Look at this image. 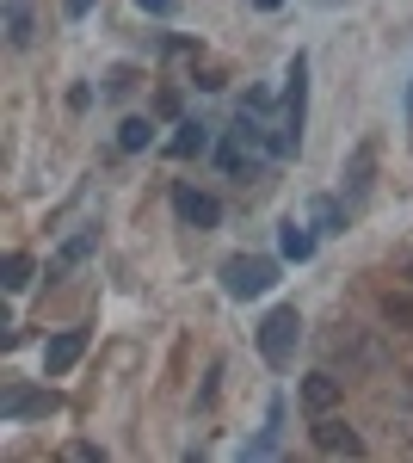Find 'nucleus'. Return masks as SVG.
Segmentation results:
<instances>
[{
	"mask_svg": "<svg viewBox=\"0 0 413 463\" xmlns=\"http://www.w3.org/2000/svg\"><path fill=\"white\" fill-rule=\"evenodd\" d=\"M284 80H290V93H284V124H277L272 148L277 155H296V148H303V106H309V62L296 56Z\"/></svg>",
	"mask_w": 413,
	"mask_h": 463,
	"instance_id": "f257e3e1",
	"label": "nucleus"
},
{
	"mask_svg": "<svg viewBox=\"0 0 413 463\" xmlns=\"http://www.w3.org/2000/svg\"><path fill=\"white\" fill-rule=\"evenodd\" d=\"M296 340H303V316H296V309H272V316L259 321V358H266L272 371H284V364L296 358Z\"/></svg>",
	"mask_w": 413,
	"mask_h": 463,
	"instance_id": "f03ea898",
	"label": "nucleus"
},
{
	"mask_svg": "<svg viewBox=\"0 0 413 463\" xmlns=\"http://www.w3.org/2000/svg\"><path fill=\"white\" fill-rule=\"evenodd\" d=\"M277 285V260H259V253H235L229 266H222V290L229 297H266V290Z\"/></svg>",
	"mask_w": 413,
	"mask_h": 463,
	"instance_id": "7ed1b4c3",
	"label": "nucleus"
},
{
	"mask_svg": "<svg viewBox=\"0 0 413 463\" xmlns=\"http://www.w3.org/2000/svg\"><path fill=\"white\" fill-rule=\"evenodd\" d=\"M173 211H179V222H192V229H216L222 222V204L210 192H198V185H173Z\"/></svg>",
	"mask_w": 413,
	"mask_h": 463,
	"instance_id": "20e7f679",
	"label": "nucleus"
},
{
	"mask_svg": "<svg viewBox=\"0 0 413 463\" xmlns=\"http://www.w3.org/2000/svg\"><path fill=\"white\" fill-rule=\"evenodd\" d=\"M340 179H345V198H364L371 192V179H377V137H364V143L345 155Z\"/></svg>",
	"mask_w": 413,
	"mask_h": 463,
	"instance_id": "39448f33",
	"label": "nucleus"
},
{
	"mask_svg": "<svg viewBox=\"0 0 413 463\" xmlns=\"http://www.w3.org/2000/svg\"><path fill=\"white\" fill-rule=\"evenodd\" d=\"M314 445L327 458H364V439L345 427V420H333V414H314Z\"/></svg>",
	"mask_w": 413,
	"mask_h": 463,
	"instance_id": "423d86ee",
	"label": "nucleus"
},
{
	"mask_svg": "<svg viewBox=\"0 0 413 463\" xmlns=\"http://www.w3.org/2000/svg\"><path fill=\"white\" fill-rule=\"evenodd\" d=\"M345 395V377H333V371H314V377H303V408L309 414H333Z\"/></svg>",
	"mask_w": 413,
	"mask_h": 463,
	"instance_id": "0eeeda50",
	"label": "nucleus"
},
{
	"mask_svg": "<svg viewBox=\"0 0 413 463\" xmlns=\"http://www.w3.org/2000/svg\"><path fill=\"white\" fill-rule=\"evenodd\" d=\"M87 353V327H69V334H56L50 346H43V371L50 377H62V371H74V358Z\"/></svg>",
	"mask_w": 413,
	"mask_h": 463,
	"instance_id": "6e6552de",
	"label": "nucleus"
},
{
	"mask_svg": "<svg viewBox=\"0 0 413 463\" xmlns=\"http://www.w3.org/2000/svg\"><path fill=\"white\" fill-rule=\"evenodd\" d=\"M204 148H210V130L198 124V118H179V130H173L167 155H173V161H192V155H204Z\"/></svg>",
	"mask_w": 413,
	"mask_h": 463,
	"instance_id": "1a4fd4ad",
	"label": "nucleus"
},
{
	"mask_svg": "<svg viewBox=\"0 0 413 463\" xmlns=\"http://www.w3.org/2000/svg\"><path fill=\"white\" fill-rule=\"evenodd\" d=\"M0 414L6 420H25V414H56V395H37V390H13L0 402Z\"/></svg>",
	"mask_w": 413,
	"mask_h": 463,
	"instance_id": "9d476101",
	"label": "nucleus"
},
{
	"mask_svg": "<svg viewBox=\"0 0 413 463\" xmlns=\"http://www.w3.org/2000/svg\"><path fill=\"white\" fill-rule=\"evenodd\" d=\"M277 253L303 266V260L314 253V229H309V222H284V229H277Z\"/></svg>",
	"mask_w": 413,
	"mask_h": 463,
	"instance_id": "9b49d317",
	"label": "nucleus"
},
{
	"mask_svg": "<svg viewBox=\"0 0 413 463\" xmlns=\"http://www.w3.org/2000/svg\"><path fill=\"white\" fill-rule=\"evenodd\" d=\"M32 0H6V43L13 50H32Z\"/></svg>",
	"mask_w": 413,
	"mask_h": 463,
	"instance_id": "f8f14e48",
	"label": "nucleus"
},
{
	"mask_svg": "<svg viewBox=\"0 0 413 463\" xmlns=\"http://www.w3.org/2000/svg\"><path fill=\"white\" fill-rule=\"evenodd\" d=\"M382 321L401 327V334H413V297L408 290H382Z\"/></svg>",
	"mask_w": 413,
	"mask_h": 463,
	"instance_id": "ddd939ff",
	"label": "nucleus"
},
{
	"mask_svg": "<svg viewBox=\"0 0 413 463\" xmlns=\"http://www.w3.org/2000/svg\"><path fill=\"white\" fill-rule=\"evenodd\" d=\"M148 143H155V124H148V118H124V124H117V148L142 155Z\"/></svg>",
	"mask_w": 413,
	"mask_h": 463,
	"instance_id": "4468645a",
	"label": "nucleus"
},
{
	"mask_svg": "<svg viewBox=\"0 0 413 463\" xmlns=\"http://www.w3.org/2000/svg\"><path fill=\"white\" fill-rule=\"evenodd\" d=\"M0 272H6V279H0L6 290H25L37 266H32V253H6V260H0Z\"/></svg>",
	"mask_w": 413,
	"mask_h": 463,
	"instance_id": "2eb2a0df",
	"label": "nucleus"
},
{
	"mask_svg": "<svg viewBox=\"0 0 413 463\" xmlns=\"http://www.w3.org/2000/svg\"><path fill=\"white\" fill-rule=\"evenodd\" d=\"M314 229H321V235H340V229H345L340 198H314Z\"/></svg>",
	"mask_w": 413,
	"mask_h": 463,
	"instance_id": "dca6fc26",
	"label": "nucleus"
},
{
	"mask_svg": "<svg viewBox=\"0 0 413 463\" xmlns=\"http://www.w3.org/2000/svg\"><path fill=\"white\" fill-rule=\"evenodd\" d=\"M87 253H93V235H74L69 248H62V260H56V266H50V279H62V272H69V266H80V260H87Z\"/></svg>",
	"mask_w": 413,
	"mask_h": 463,
	"instance_id": "f3484780",
	"label": "nucleus"
},
{
	"mask_svg": "<svg viewBox=\"0 0 413 463\" xmlns=\"http://www.w3.org/2000/svg\"><path fill=\"white\" fill-rule=\"evenodd\" d=\"M69 463H105L99 445H69Z\"/></svg>",
	"mask_w": 413,
	"mask_h": 463,
	"instance_id": "a211bd4d",
	"label": "nucleus"
},
{
	"mask_svg": "<svg viewBox=\"0 0 413 463\" xmlns=\"http://www.w3.org/2000/svg\"><path fill=\"white\" fill-rule=\"evenodd\" d=\"M155 111H161V118H179V93H173V87H167V93L155 99Z\"/></svg>",
	"mask_w": 413,
	"mask_h": 463,
	"instance_id": "6ab92c4d",
	"label": "nucleus"
},
{
	"mask_svg": "<svg viewBox=\"0 0 413 463\" xmlns=\"http://www.w3.org/2000/svg\"><path fill=\"white\" fill-rule=\"evenodd\" d=\"M136 6H142V13H155V19H167V13H173V0H136Z\"/></svg>",
	"mask_w": 413,
	"mask_h": 463,
	"instance_id": "aec40b11",
	"label": "nucleus"
},
{
	"mask_svg": "<svg viewBox=\"0 0 413 463\" xmlns=\"http://www.w3.org/2000/svg\"><path fill=\"white\" fill-rule=\"evenodd\" d=\"M87 6H93V0H69V19H80V13H87Z\"/></svg>",
	"mask_w": 413,
	"mask_h": 463,
	"instance_id": "412c9836",
	"label": "nucleus"
},
{
	"mask_svg": "<svg viewBox=\"0 0 413 463\" xmlns=\"http://www.w3.org/2000/svg\"><path fill=\"white\" fill-rule=\"evenodd\" d=\"M253 6H259V13H277V6H284V0H253Z\"/></svg>",
	"mask_w": 413,
	"mask_h": 463,
	"instance_id": "4be33fe9",
	"label": "nucleus"
},
{
	"mask_svg": "<svg viewBox=\"0 0 413 463\" xmlns=\"http://www.w3.org/2000/svg\"><path fill=\"white\" fill-rule=\"evenodd\" d=\"M408 279H413V266H408Z\"/></svg>",
	"mask_w": 413,
	"mask_h": 463,
	"instance_id": "5701e85b",
	"label": "nucleus"
}]
</instances>
